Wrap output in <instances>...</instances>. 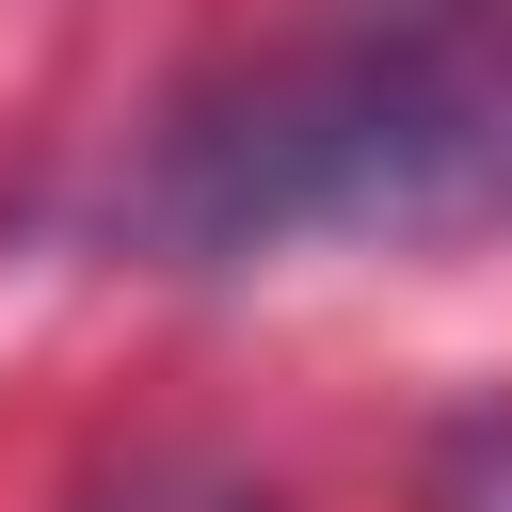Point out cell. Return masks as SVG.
<instances>
[{
	"instance_id": "3957f363",
	"label": "cell",
	"mask_w": 512,
	"mask_h": 512,
	"mask_svg": "<svg viewBox=\"0 0 512 512\" xmlns=\"http://www.w3.org/2000/svg\"><path fill=\"white\" fill-rule=\"evenodd\" d=\"M416 512H512V400H480V416H448V432H432Z\"/></svg>"
},
{
	"instance_id": "7a4b0ae2",
	"label": "cell",
	"mask_w": 512,
	"mask_h": 512,
	"mask_svg": "<svg viewBox=\"0 0 512 512\" xmlns=\"http://www.w3.org/2000/svg\"><path fill=\"white\" fill-rule=\"evenodd\" d=\"M80 512H272L240 464H208V448H144V464H112Z\"/></svg>"
},
{
	"instance_id": "6da1fadb",
	"label": "cell",
	"mask_w": 512,
	"mask_h": 512,
	"mask_svg": "<svg viewBox=\"0 0 512 512\" xmlns=\"http://www.w3.org/2000/svg\"><path fill=\"white\" fill-rule=\"evenodd\" d=\"M304 224L352 240L512 224V0H400L320 64H272L256 96L192 112L144 176V240L176 256H240Z\"/></svg>"
}]
</instances>
